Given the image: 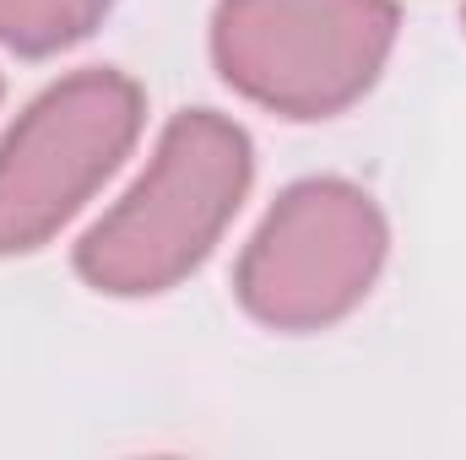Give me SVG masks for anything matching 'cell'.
<instances>
[{
	"label": "cell",
	"mask_w": 466,
	"mask_h": 460,
	"mask_svg": "<svg viewBox=\"0 0 466 460\" xmlns=\"http://www.w3.org/2000/svg\"><path fill=\"white\" fill-rule=\"evenodd\" d=\"M249 185V141L218 115H179L141 185L82 238L76 265L104 293H163L218 244Z\"/></svg>",
	"instance_id": "6da1fadb"
},
{
	"label": "cell",
	"mask_w": 466,
	"mask_h": 460,
	"mask_svg": "<svg viewBox=\"0 0 466 460\" xmlns=\"http://www.w3.org/2000/svg\"><path fill=\"white\" fill-rule=\"evenodd\" d=\"M218 65L277 115L320 119L374 82L396 38V0H223Z\"/></svg>",
	"instance_id": "7a4b0ae2"
},
{
	"label": "cell",
	"mask_w": 466,
	"mask_h": 460,
	"mask_svg": "<svg viewBox=\"0 0 466 460\" xmlns=\"http://www.w3.org/2000/svg\"><path fill=\"white\" fill-rule=\"evenodd\" d=\"M141 93L115 71L49 87L0 146V255L33 249L60 228L130 152Z\"/></svg>",
	"instance_id": "3957f363"
},
{
	"label": "cell",
	"mask_w": 466,
	"mask_h": 460,
	"mask_svg": "<svg viewBox=\"0 0 466 460\" xmlns=\"http://www.w3.org/2000/svg\"><path fill=\"white\" fill-rule=\"evenodd\" d=\"M385 255V223L352 185L315 179L277 201L238 260V298L277 331L331 325L369 293Z\"/></svg>",
	"instance_id": "277c9868"
},
{
	"label": "cell",
	"mask_w": 466,
	"mask_h": 460,
	"mask_svg": "<svg viewBox=\"0 0 466 460\" xmlns=\"http://www.w3.org/2000/svg\"><path fill=\"white\" fill-rule=\"evenodd\" d=\"M115 0H0V44L22 55H49L98 27Z\"/></svg>",
	"instance_id": "5b68a950"
}]
</instances>
